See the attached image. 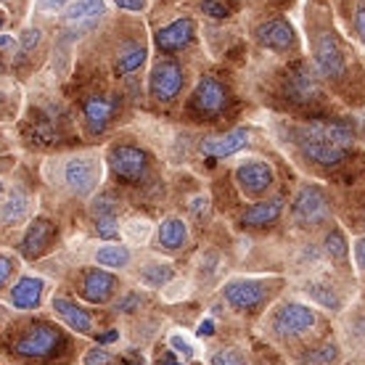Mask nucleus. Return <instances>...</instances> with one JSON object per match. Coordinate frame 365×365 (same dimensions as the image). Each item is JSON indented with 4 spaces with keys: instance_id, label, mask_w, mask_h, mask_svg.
Instances as JSON below:
<instances>
[{
    "instance_id": "nucleus-25",
    "label": "nucleus",
    "mask_w": 365,
    "mask_h": 365,
    "mask_svg": "<svg viewBox=\"0 0 365 365\" xmlns=\"http://www.w3.org/2000/svg\"><path fill=\"white\" fill-rule=\"evenodd\" d=\"M304 294H307L315 304H320V307H326V310H331V312H339L344 307L341 294H339L329 281H307Z\"/></svg>"
},
{
    "instance_id": "nucleus-49",
    "label": "nucleus",
    "mask_w": 365,
    "mask_h": 365,
    "mask_svg": "<svg viewBox=\"0 0 365 365\" xmlns=\"http://www.w3.org/2000/svg\"><path fill=\"white\" fill-rule=\"evenodd\" d=\"M0 193H3V182H0Z\"/></svg>"
},
{
    "instance_id": "nucleus-39",
    "label": "nucleus",
    "mask_w": 365,
    "mask_h": 365,
    "mask_svg": "<svg viewBox=\"0 0 365 365\" xmlns=\"http://www.w3.org/2000/svg\"><path fill=\"white\" fill-rule=\"evenodd\" d=\"M69 3V0H37V6L40 11H46V14H53V11H61Z\"/></svg>"
},
{
    "instance_id": "nucleus-42",
    "label": "nucleus",
    "mask_w": 365,
    "mask_h": 365,
    "mask_svg": "<svg viewBox=\"0 0 365 365\" xmlns=\"http://www.w3.org/2000/svg\"><path fill=\"white\" fill-rule=\"evenodd\" d=\"M119 9H128V11H140L143 9V0H114Z\"/></svg>"
},
{
    "instance_id": "nucleus-43",
    "label": "nucleus",
    "mask_w": 365,
    "mask_h": 365,
    "mask_svg": "<svg viewBox=\"0 0 365 365\" xmlns=\"http://www.w3.org/2000/svg\"><path fill=\"white\" fill-rule=\"evenodd\" d=\"M138 302H140V297H138V294H135V297H128L125 302H119V304H117V312H130V307H135Z\"/></svg>"
},
{
    "instance_id": "nucleus-20",
    "label": "nucleus",
    "mask_w": 365,
    "mask_h": 365,
    "mask_svg": "<svg viewBox=\"0 0 365 365\" xmlns=\"http://www.w3.org/2000/svg\"><path fill=\"white\" fill-rule=\"evenodd\" d=\"M51 238H53V222L48 217H35L32 220V225L27 228L24 238H21V247L19 252L24 257H37L40 252H46L48 244H51Z\"/></svg>"
},
{
    "instance_id": "nucleus-26",
    "label": "nucleus",
    "mask_w": 365,
    "mask_h": 365,
    "mask_svg": "<svg viewBox=\"0 0 365 365\" xmlns=\"http://www.w3.org/2000/svg\"><path fill=\"white\" fill-rule=\"evenodd\" d=\"M29 210H32V201H29L27 193H11L6 204L0 207V222L3 225H16V222L29 217Z\"/></svg>"
},
{
    "instance_id": "nucleus-48",
    "label": "nucleus",
    "mask_w": 365,
    "mask_h": 365,
    "mask_svg": "<svg viewBox=\"0 0 365 365\" xmlns=\"http://www.w3.org/2000/svg\"><path fill=\"white\" fill-rule=\"evenodd\" d=\"M3 24H6V16H3V11H0V29H3Z\"/></svg>"
},
{
    "instance_id": "nucleus-5",
    "label": "nucleus",
    "mask_w": 365,
    "mask_h": 365,
    "mask_svg": "<svg viewBox=\"0 0 365 365\" xmlns=\"http://www.w3.org/2000/svg\"><path fill=\"white\" fill-rule=\"evenodd\" d=\"M64 182L74 196H91L101 182V162L96 156H72L64 165Z\"/></svg>"
},
{
    "instance_id": "nucleus-37",
    "label": "nucleus",
    "mask_w": 365,
    "mask_h": 365,
    "mask_svg": "<svg viewBox=\"0 0 365 365\" xmlns=\"http://www.w3.org/2000/svg\"><path fill=\"white\" fill-rule=\"evenodd\" d=\"M11 275H14V259L9 255H0V289L9 283Z\"/></svg>"
},
{
    "instance_id": "nucleus-16",
    "label": "nucleus",
    "mask_w": 365,
    "mask_h": 365,
    "mask_svg": "<svg viewBox=\"0 0 365 365\" xmlns=\"http://www.w3.org/2000/svg\"><path fill=\"white\" fill-rule=\"evenodd\" d=\"M193 35H196V24L193 19H178L173 24H167L156 32V46L165 53H175V51H182L185 46H191Z\"/></svg>"
},
{
    "instance_id": "nucleus-24",
    "label": "nucleus",
    "mask_w": 365,
    "mask_h": 365,
    "mask_svg": "<svg viewBox=\"0 0 365 365\" xmlns=\"http://www.w3.org/2000/svg\"><path fill=\"white\" fill-rule=\"evenodd\" d=\"M339 360H341V347L334 339H323L299 355V365H336Z\"/></svg>"
},
{
    "instance_id": "nucleus-31",
    "label": "nucleus",
    "mask_w": 365,
    "mask_h": 365,
    "mask_svg": "<svg viewBox=\"0 0 365 365\" xmlns=\"http://www.w3.org/2000/svg\"><path fill=\"white\" fill-rule=\"evenodd\" d=\"M96 233L103 241H114L119 236V220L117 215H103V217H96Z\"/></svg>"
},
{
    "instance_id": "nucleus-8",
    "label": "nucleus",
    "mask_w": 365,
    "mask_h": 365,
    "mask_svg": "<svg viewBox=\"0 0 365 365\" xmlns=\"http://www.w3.org/2000/svg\"><path fill=\"white\" fill-rule=\"evenodd\" d=\"M61 344V336L58 331L40 323V326H32L27 329L21 336L14 341V352L21 357H48L53 355V349Z\"/></svg>"
},
{
    "instance_id": "nucleus-17",
    "label": "nucleus",
    "mask_w": 365,
    "mask_h": 365,
    "mask_svg": "<svg viewBox=\"0 0 365 365\" xmlns=\"http://www.w3.org/2000/svg\"><path fill=\"white\" fill-rule=\"evenodd\" d=\"M106 14L103 0H72L64 11V21L74 29H91L96 27Z\"/></svg>"
},
{
    "instance_id": "nucleus-46",
    "label": "nucleus",
    "mask_w": 365,
    "mask_h": 365,
    "mask_svg": "<svg viewBox=\"0 0 365 365\" xmlns=\"http://www.w3.org/2000/svg\"><path fill=\"white\" fill-rule=\"evenodd\" d=\"M11 43H14V40H11L9 35H0V46H11Z\"/></svg>"
},
{
    "instance_id": "nucleus-6",
    "label": "nucleus",
    "mask_w": 365,
    "mask_h": 365,
    "mask_svg": "<svg viewBox=\"0 0 365 365\" xmlns=\"http://www.w3.org/2000/svg\"><path fill=\"white\" fill-rule=\"evenodd\" d=\"M312 53H315V66L323 77L329 80H339L347 64H344V51L339 46V40L334 32L329 29H320L315 35V43H312Z\"/></svg>"
},
{
    "instance_id": "nucleus-30",
    "label": "nucleus",
    "mask_w": 365,
    "mask_h": 365,
    "mask_svg": "<svg viewBox=\"0 0 365 365\" xmlns=\"http://www.w3.org/2000/svg\"><path fill=\"white\" fill-rule=\"evenodd\" d=\"M323 249H326V255H329L331 259H347V255H349L347 238H344V233H341L339 228H331L329 233H326Z\"/></svg>"
},
{
    "instance_id": "nucleus-41",
    "label": "nucleus",
    "mask_w": 365,
    "mask_h": 365,
    "mask_svg": "<svg viewBox=\"0 0 365 365\" xmlns=\"http://www.w3.org/2000/svg\"><path fill=\"white\" fill-rule=\"evenodd\" d=\"M355 262H357V267L365 273V236L355 241Z\"/></svg>"
},
{
    "instance_id": "nucleus-4",
    "label": "nucleus",
    "mask_w": 365,
    "mask_h": 365,
    "mask_svg": "<svg viewBox=\"0 0 365 365\" xmlns=\"http://www.w3.org/2000/svg\"><path fill=\"white\" fill-rule=\"evenodd\" d=\"M292 217L302 228H318V225H323L331 217V204L329 196L323 193V188H318V185L299 188V193L294 196L292 204Z\"/></svg>"
},
{
    "instance_id": "nucleus-7",
    "label": "nucleus",
    "mask_w": 365,
    "mask_h": 365,
    "mask_svg": "<svg viewBox=\"0 0 365 365\" xmlns=\"http://www.w3.org/2000/svg\"><path fill=\"white\" fill-rule=\"evenodd\" d=\"M233 178H236L241 193H247V196H252V199L265 196L275 182L273 167L267 165L265 159H247V162H241V165L236 167Z\"/></svg>"
},
{
    "instance_id": "nucleus-12",
    "label": "nucleus",
    "mask_w": 365,
    "mask_h": 365,
    "mask_svg": "<svg viewBox=\"0 0 365 365\" xmlns=\"http://www.w3.org/2000/svg\"><path fill=\"white\" fill-rule=\"evenodd\" d=\"M117 292V275L109 270H101V267H91L83 275V286L80 294L83 299H88L91 304H106Z\"/></svg>"
},
{
    "instance_id": "nucleus-15",
    "label": "nucleus",
    "mask_w": 365,
    "mask_h": 365,
    "mask_svg": "<svg viewBox=\"0 0 365 365\" xmlns=\"http://www.w3.org/2000/svg\"><path fill=\"white\" fill-rule=\"evenodd\" d=\"M249 146V133L244 128L230 130L225 135H212L201 140V154L212 159H225L230 154H238L241 148Z\"/></svg>"
},
{
    "instance_id": "nucleus-36",
    "label": "nucleus",
    "mask_w": 365,
    "mask_h": 365,
    "mask_svg": "<svg viewBox=\"0 0 365 365\" xmlns=\"http://www.w3.org/2000/svg\"><path fill=\"white\" fill-rule=\"evenodd\" d=\"M355 32L365 43V0H357L355 6Z\"/></svg>"
},
{
    "instance_id": "nucleus-28",
    "label": "nucleus",
    "mask_w": 365,
    "mask_h": 365,
    "mask_svg": "<svg viewBox=\"0 0 365 365\" xmlns=\"http://www.w3.org/2000/svg\"><path fill=\"white\" fill-rule=\"evenodd\" d=\"M173 278H175V270L167 262H148L140 270V281L146 283V286H151V289H162Z\"/></svg>"
},
{
    "instance_id": "nucleus-2",
    "label": "nucleus",
    "mask_w": 365,
    "mask_h": 365,
    "mask_svg": "<svg viewBox=\"0 0 365 365\" xmlns=\"http://www.w3.org/2000/svg\"><path fill=\"white\" fill-rule=\"evenodd\" d=\"M283 286L281 278H252V275H238L230 278L222 286V299L230 310L236 312H257L265 307L267 299Z\"/></svg>"
},
{
    "instance_id": "nucleus-38",
    "label": "nucleus",
    "mask_w": 365,
    "mask_h": 365,
    "mask_svg": "<svg viewBox=\"0 0 365 365\" xmlns=\"http://www.w3.org/2000/svg\"><path fill=\"white\" fill-rule=\"evenodd\" d=\"M201 11H204V14H210V16H215V19L228 16V9H225V6H220V3H215V0H204V3H201Z\"/></svg>"
},
{
    "instance_id": "nucleus-21",
    "label": "nucleus",
    "mask_w": 365,
    "mask_h": 365,
    "mask_svg": "<svg viewBox=\"0 0 365 365\" xmlns=\"http://www.w3.org/2000/svg\"><path fill=\"white\" fill-rule=\"evenodd\" d=\"M281 212H283L281 196L257 201V204H252V207L241 215V225H244V228H265V225H270V222H275V220L281 217Z\"/></svg>"
},
{
    "instance_id": "nucleus-14",
    "label": "nucleus",
    "mask_w": 365,
    "mask_h": 365,
    "mask_svg": "<svg viewBox=\"0 0 365 365\" xmlns=\"http://www.w3.org/2000/svg\"><path fill=\"white\" fill-rule=\"evenodd\" d=\"M228 103V93L225 88L215 80V77H201L196 91H193V109L201 114H220Z\"/></svg>"
},
{
    "instance_id": "nucleus-18",
    "label": "nucleus",
    "mask_w": 365,
    "mask_h": 365,
    "mask_svg": "<svg viewBox=\"0 0 365 365\" xmlns=\"http://www.w3.org/2000/svg\"><path fill=\"white\" fill-rule=\"evenodd\" d=\"M46 294V281L37 275H24L11 286V304L16 310H35Z\"/></svg>"
},
{
    "instance_id": "nucleus-3",
    "label": "nucleus",
    "mask_w": 365,
    "mask_h": 365,
    "mask_svg": "<svg viewBox=\"0 0 365 365\" xmlns=\"http://www.w3.org/2000/svg\"><path fill=\"white\" fill-rule=\"evenodd\" d=\"M315 326H318V310H312L310 304H302V302H283L267 320L270 334L278 339H299L310 334Z\"/></svg>"
},
{
    "instance_id": "nucleus-40",
    "label": "nucleus",
    "mask_w": 365,
    "mask_h": 365,
    "mask_svg": "<svg viewBox=\"0 0 365 365\" xmlns=\"http://www.w3.org/2000/svg\"><path fill=\"white\" fill-rule=\"evenodd\" d=\"M170 344H173V349H178L180 355H185V357H191V355H193V347H191V344H188V341H185L182 336H173V339H170Z\"/></svg>"
},
{
    "instance_id": "nucleus-29",
    "label": "nucleus",
    "mask_w": 365,
    "mask_h": 365,
    "mask_svg": "<svg viewBox=\"0 0 365 365\" xmlns=\"http://www.w3.org/2000/svg\"><path fill=\"white\" fill-rule=\"evenodd\" d=\"M146 61V48L143 46H125L119 51L117 58V74H130L140 69V64Z\"/></svg>"
},
{
    "instance_id": "nucleus-35",
    "label": "nucleus",
    "mask_w": 365,
    "mask_h": 365,
    "mask_svg": "<svg viewBox=\"0 0 365 365\" xmlns=\"http://www.w3.org/2000/svg\"><path fill=\"white\" fill-rule=\"evenodd\" d=\"M83 365H111V352L103 347H93L88 355H85Z\"/></svg>"
},
{
    "instance_id": "nucleus-19",
    "label": "nucleus",
    "mask_w": 365,
    "mask_h": 365,
    "mask_svg": "<svg viewBox=\"0 0 365 365\" xmlns=\"http://www.w3.org/2000/svg\"><path fill=\"white\" fill-rule=\"evenodd\" d=\"M53 310L56 315L64 320L66 326L72 331H77V334H93V318H91V312L85 310V307H80L77 302L72 299H66V297H53Z\"/></svg>"
},
{
    "instance_id": "nucleus-34",
    "label": "nucleus",
    "mask_w": 365,
    "mask_h": 365,
    "mask_svg": "<svg viewBox=\"0 0 365 365\" xmlns=\"http://www.w3.org/2000/svg\"><path fill=\"white\" fill-rule=\"evenodd\" d=\"M93 217H103V215H117V201L111 199L109 193H103V196H98V199L93 201Z\"/></svg>"
},
{
    "instance_id": "nucleus-45",
    "label": "nucleus",
    "mask_w": 365,
    "mask_h": 365,
    "mask_svg": "<svg viewBox=\"0 0 365 365\" xmlns=\"http://www.w3.org/2000/svg\"><path fill=\"white\" fill-rule=\"evenodd\" d=\"M159 365H182V363L173 355V352H167L165 357H159Z\"/></svg>"
},
{
    "instance_id": "nucleus-1",
    "label": "nucleus",
    "mask_w": 365,
    "mask_h": 365,
    "mask_svg": "<svg viewBox=\"0 0 365 365\" xmlns=\"http://www.w3.org/2000/svg\"><path fill=\"white\" fill-rule=\"evenodd\" d=\"M297 146L315 165L336 167L355 148V133L341 122H310L297 130Z\"/></svg>"
},
{
    "instance_id": "nucleus-13",
    "label": "nucleus",
    "mask_w": 365,
    "mask_h": 365,
    "mask_svg": "<svg viewBox=\"0 0 365 365\" xmlns=\"http://www.w3.org/2000/svg\"><path fill=\"white\" fill-rule=\"evenodd\" d=\"M255 37L259 46L270 48V51H289V48H294V40H297L292 24L283 21V19H267V21H262L255 29Z\"/></svg>"
},
{
    "instance_id": "nucleus-32",
    "label": "nucleus",
    "mask_w": 365,
    "mask_h": 365,
    "mask_svg": "<svg viewBox=\"0 0 365 365\" xmlns=\"http://www.w3.org/2000/svg\"><path fill=\"white\" fill-rule=\"evenodd\" d=\"M122 233L128 236L130 244H138V241L143 244L148 238V233H151V225H148V220H130L128 225L122 228Z\"/></svg>"
},
{
    "instance_id": "nucleus-47",
    "label": "nucleus",
    "mask_w": 365,
    "mask_h": 365,
    "mask_svg": "<svg viewBox=\"0 0 365 365\" xmlns=\"http://www.w3.org/2000/svg\"><path fill=\"white\" fill-rule=\"evenodd\" d=\"M3 318H6V310H3V304H0V323H3Z\"/></svg>"
},
{
    "instance_id": "nucleus-33",
    "label": "nucleus",
    "mask_w": 365,
    "mask_h": 365,
    "mask_svg": "<svg viewBox=\"0 0 365 365\" xmlns=\"http://www.w3.org/2000/svg\"><path fill=\"white\" fill-rule=\"evenodd\" d=\"M210 365H249V360L238 349H217L210 357Z\"/></svg>"
},
{
    "instance_id": "nucleus-10",
    "label": "nucleus",
    "mask_w": 365,
    "mask_h": 365,
    "mask_svg": "<svg viewBox=\"0 0 365 365\" xmlns=\"http://www.w3.org/2000/svg\"><path fill=\"white\" fill-rule=\"evenodd\" d=\"M148 91L159 103L178 98V93L182 91V69L175 61H159L154 66V72L148 77Z\"/></svg>"
},
{
    "instance_id": "nucleus-22",
    "label": "nucleus",
    "mask_w": 365,
    "mask_h": 365,
    "mask_svg": "<svg viewBox=\"0 0 365 365\" xmlns=\"http://www.w3.org/2000/svg\"><path fill=\"white\" fill-rule=\"evenodd\" d=\"M114 109H117V103L111 98L91 96V98L85 101V125H88V130H91L93 135H98V133L106 130Z\"/></svg>"
},
{
    "instance_id": "nucleus-11",
    "label": "nucleus",
    "mask_w": 365,
    "mask_h": 365,
    "mask_svg": "<svg viewBox=\"0 0 365 365\" xmlns=\"http://www.w3.org/2000/svg\"><path fill=\"white\" fill-rule=\"evenodd\" d=\"M283 91L294 103H312L320 96V80L307 64H294L286 74Z\"/></svg>"
},
{
    "instance_id": "nucleus-23",
    "label": "nucleus",
    "mask_w": 365,
    "mask_h": 365,
    "mask_svg": "<svg viewBox=\"0 0 365 365\" xmlns=\"http://www.w3.org/2000/svg\"><path fill=\"white\" fill-rule=\"evenodd\" d=\"M156 238H159V247L162 249H167V252H178V249H182L185 247V241H188V225H185L180 217H165L162 222H159Z\"/></svg>"
},
{
    "instance_id": "nucleus-27",
    "label": "nucleus",
    "mask_w": 365,
    "mask_h": 365,
    "mask_svg": "<svg viewBox=\"0 0 365 365\" xmlns=\"http://www.w3.org/2000/svg\"><path fill=\"white\" fill-rule=\"evenodd\" d=\"M96 262L101 267H111V270H122L130 265V249L122 244H106L96 252Z\"/></svg>"
},
{
    "instance_id": "nucleus-44",
    "label": "nucleus",
    "mask_w": 365,
    "mask_h": 365,
    "mask_svg": "<svg viewBox=\"0 0 365 365\" xmlns=\"http://www.w3.org/2000/svg\"><path fill=\"white\" fill-rule=\"evenodd\" d=\"M37 43H40V32H37V29H29L27 37H24V46L32 48V46H37Z\"/></svg>"
},
{
    "instance_id": "nucleus-9",
    "label": "nucleus",
    "mask_w": 365,
    "mask_h": 365,
    "mask_svg": "<svg viewBox=\"0 0 365 365\" xmlns=\"http://www.w3.org/2000/svg\"><path fill=\"white\" fill-rule=\"evenodd\" d=\"M109 165L122 180H140L148 173V156L138 146H114L109 154Z\"/></svg>"
}]
</instances>
